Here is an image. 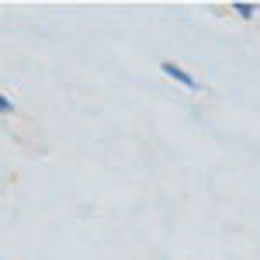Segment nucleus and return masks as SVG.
Masks as SVG:
<instances>
[{
    "instance_id": "f257e3e1",
    "label": "nucleus",
    "mask_w": 260,
    "mask_h": 260,
    "mask_svg": "<svg viewBox=\"0 0 260 260\" xmlns=\"http://www.w3.org/2000/svg\"><path fill=\"white\" fill-rule=\"evenodd\" d=\"M160 70L170 77L174 83H180V87H187V90H198V80L184 70V66H177V62H160Z\"/></svg>"
},
{
    "instance_id": "f03ea898",
    "label": "nucleus",
    "mask_w": 260,
    "mask_h": 260,
    "mask_svg": "<svg viewBox=\"0 0 260 260\" xmlns=\"http://www.w3.org/2000/svg\"><path fill=\"white\" fill-rule=\"evenodd\" d=\"M233 11H236V18H243V21L257 18V4H250V0H236V4H233Z\"/></svg>"
},
{
    "instance_id": "7ed1b4c3",
    "label": "nucleus",
    "mask_w": 260,
    "mask_h": 260,
    "mask_svg": "<svg viewBox=\"0 0 260 260\" xmlns=\"http://www.w3.org/2000/svg\"><path fill=\"white\" fill-rule=\"evenodd\" d=\"M11 111H14V101H11V98H4V94H0V115H11Z\"/></svg>"
}]
</instances>
